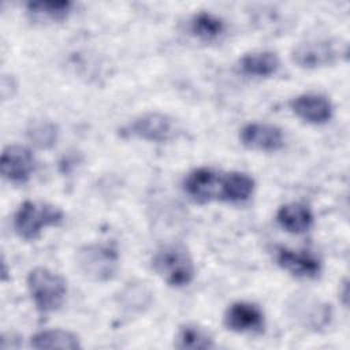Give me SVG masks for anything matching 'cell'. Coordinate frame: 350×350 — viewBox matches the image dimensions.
Listing matches in <instances>:
<instances>
[{"instance_id":"52a82bcc","label":"cell","mask_w":350,"mask_h":350,"mask_svg":"<svg viewBox=\"0 0 350 350\" xmlns=\"http://www.w3.org/2000/svg\"><path fill=\"white\" fill-rule=\"evenodd\" d=\"M129 135L150 141V142H164L172 139L178 133V126L172 118L164 113H145L134 119L127 127Z\"/></svg>"},{"instance_id":"5bb4252c","label":"cell","mask_w":350,"mask_h":350,"mask_svg":"<svg viewBox=\"0 0 350 350\" xmlns=\"http://www.w3.org/2000/svg\"><path fill=\"white\" fill-rule=\"evenodd\" d=\"M241 70L247 75L269 77L279 68V57L271 51H257L242 56L239 60Z\"/></svg>"},{"instance_id":"9c48e42d","label":"cell","mask_w":350,"mask_h":350,"mask_svg":"<svg viewBox=\"0 0 350 350\" xmlns=\"http://www.w3.org/2000/svg\"><path fill=\"white\" fill-rule=\"evenodd\" d=\"M241 142L250 149L273 152L283 146V131L269 123H249L239 133Z\"/></svg>"},{"instance_id":"8992f818","label":"cell","mask_w":350,"mask_h":350,"mask_svg":"<svg viewBox=\"0 0 350 350\" xmlns=\"http://www.w3.org/2000/svg\"><path fill=\"white\" fill-rule=\"evenodd\" d=\"M118 253L105 245L83 246L77 256L81 272L93 280H108L118 269Z\"/></svg>"},{"instance_id":"9a60e30c","label":"cell","mask_w":350,"mask_h":350,"mask_svg":"<svg viewBox=\"0 0 350 350\" xmlns=\"http://www.w3.org/2000/svg\"><path fill=\"white\" fill-rule=\"evenodd\" d=\"M30 346L34 349H81L78 336L66 329H46L37 332L36 335L31 336Z\"/></svg>"},{"instance_id":"e0dca14e","label":"cell","mask_w":350,"mask_h":350,"mask_svg":"<svg viewBox=\"0 0 350 350\" xmlns=\"http://www.w3.org/2000/svg\"><path fill=\"white\" fill-rule=\"evenodd\" d=\"M224 21L211 12H198L190 21L191 33L202 41H213L224 33Z\"/></svg>"},{"instance_id":"6da1fadb","label":"cell","mask_w":350,"mask_h":350,"mask_svg":"<svg viewBox=\"0 0 350 350\" xmlns=\"http://www.w3.org/2000/svg\"><path fill=\"white\" fill-rule=\"evenodd\" d=\"M27 288L36 308L42 313L59 309L67 294L66 280L59 273L42 267L29 272Z\"/></svg>"},{"instance_id":"3957f363","label":"cell","mask_w":350,"mask_h":350,"mask_svg":"<svg viewBox=\"0 0 350 350\" xmlns=\"http://www.w3.org/2000/svg\"><path fill=\"white\" fill-rule=\"evenodd\" d=\"M63 220V212L51 204L25 201L14 216V230L25 241L36 239L45 227Z\"/></svg>"},{"instance_id":"277c9868","label":"cell","mask_w":350,"mask_h":350,"mask_svg":"<svg viewBox=\"0 0 350 350\" xmlns=\"http://www.w3.org/2000/svg\"><path fill=\"white\" fill-rule=\"evenodd\" d=\"M346 42L329 38H319L301 42L294 46L291 59L302 68H317L334 64L342 57H346Z\"/></svg>"},{"instance_id":"7a4b0ae2","label":"cell","mask_w":350,"mask_h":350,"mask_svg":"<svg viewBox=\"0 0 350 350\" xmlns=\"http://www.w3.org/2000/svg\"><path fill=\"white\" fill-rule=\"evenodd\" d=\"M154 272L170 286L182 287L194 278V264L189 252L180 245H165L159 249L153 258Z\"/></svg>"},{"instance_id":"ba28073f","label":"cell","mask_w":350,"mask_h":350,"mask_svg":"<svg viewBox=\"0 0 350 350\" xmlns=\"http://www.w3.org/2000/svg\"><path fill=\"white\" fill-rule=\"evenodd\" d=\"M0 170L4 179L12 183H23L34 171V156L26 146L10 145L1 153Z\"/></svg>"},{"instance_id":"7c38bea8","label":"cell","mask_w":350,"mask_h":350,"mask_svg":"<svg viewBox=\"0 0 350 350\" xmlns=\"http://www.w3.org/2000/svg\"><path fill=\"white\" fill-rule=\"evenodd\" d=\"M275 257L283 269L299 278H316L321 271L319 258L308 252H295L280 246L276 249Z\"/></svg>"},{"instance_id":"4fadbf2b","label":"cell","mask_w":350,"mask_h":350,"mask_svg":"<svg viewBox=\"0 0 350 350\" xmlns=\"http://www.w3.org/2000/svg\"><path fill=\"white\" fill-rule=\"evenodd\" d=\"M276 220L286 231L301 234L308 231L313 224V213L310 208L302 202H290L279 208Z\"/></svg>"},{"instance_id":"8fae6325","label":"cell","mask_w":350,"mask_h":350,"mask_svg":"<svg viewBox=\"0 0 350 350\" xmlns=\"http://www.w3.org/2000/svg\"><path fill=\"white\" fill-rule=\"evenodd\" d=\"M293 112L302 120L313 124H321L331 119L332 104L331 101L317 93H305L297 96L291 101Z\"/></svg>"},{"instance_id":"2e32d148","label":"cell","mask_w":350,"mask_h":350,"mask_svg":"<svg viewBox=\"0 0 350 350\" xmlns=\"http://www.w3.org/2000/svg\"><path fill=\"white\" fill-rule=\"evenodd\" d=\"M174 346L180 350H205L212 349L215 345L212 336L204 328L194 324H187L180 327Z\"/></svg>"},{"instance_id":"5b68a950","label":"cell","mask_w":350,"mask_h":350,"mask_svg":"<svg viewBox=\"0 0 350 350\" xmlns=\"http://www.w3.org/2000/svg\"><path fill=\"white\" fill-rule=\"evenodd\" d=\"M228 172H217L211 168H197L187 174L183 182L185 191L196 202L227 201Z\"/></svg>"},{"instance_id":"ac0fdd59","label":"cell","mask_w":350,"mask_h":350,"mask_svg":"<svg viewBox=\"0 0 350 350\" xmlns=\"http://www.w3.org/2000/svg\"><path fill=\"white\" fill-rule=\"evenodd\" d=\"M71 5L72 3L67 0H41L27 3V11L38 21H62L68 15Z\"/></svg>"},{"instance_id":"30bf717a","label":"cell","mask_w":350,"mask_h":350,"mask_svg":"<svg viewBox=\"0 0 350 350\" xmlns=\"http://www.w3.org/2000/svg\"><path fill=\"white\" fill-rule=\"evenodd\" d=\"M224 325L235 332H260L264 328V313L254 304L234 302L224 313Z\"/></svg>"},{"instance_id":"d6986e66","label":"cell","mask_w":350,"mask_h":350,"mask_svg":"<svg viewBox=\"0 0 350 350\" xmlns=\"http://www.w3.org/2000/svg\"><path fill=\"white\" fill-rule=\"evenodd\" d=\"M29 138L40 148H51L57 139L56 126L49 122L37 123L29 130Z\"/></svg>"}]
</instances>
